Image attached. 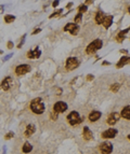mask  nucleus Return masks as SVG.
Wrapping results in <instances>:
<instances>
[{
    "instance_id": "nucleus-1",
    "label": "nucleus",
    "mask_w": 130,
    "mask_h": 154,
    "mask_svg": "<svg viewBox=\"0 0 130 154\" xmlns=\"http://www.w3.org/2000/svg\"><path fill=\"white\" fill-rule=\"evenodd\" d=\"M29 108H31L32 112H34L35 114H42L46 111V106L42 102V99L40 97L34 98L29 104Z\"/></svg>"
},
{
    "instance_id": "nucleus-2",
    "label": "nucleus",
    "mask_w": 130,
    "mask_h": 154,
    "mask_svg": "<svg viewBox=\"0 0 130 154\" xmlns=\"http://www.w3.org/2000/svg\"><path fill=\"white\" fill-rule=\"evenodd\" d=\"M102 47H103L102 40L101 39H96V40H93L91 43H89L88 44V47H86V53L88 54V55H93V54H96L100 48H102Z\"/></svg>"
},
{
    "instance_id": "nucleus-3",
    "label": "nucleus",
    "mask_w": 130,
    "mask_h": 154,
    "mask_svg": "<svg viewBox=\"0 0 130 154\" xmlns=\"http://www.w3.org/2000/svg\"><path fill=\"white\" fill-rule=\"evenodd\" d=\"M66 120L70 126H76L83 121V117H81L78 111H72L66 117Z\"/></svg>"
},
{
    "instance_id": "nucleus-4",
    "label": "nucleus",
    "mask_w": 130,
    "mask_h": 154,
    "mask_svg": "<svg viewBox=\"0 0 130 154\" xmlns=\"http://www.w3.org/2000/svg\"><path fill=\"white\" fill-rule=\"evenodd\" d=\"M80 65V61L77 57H68L65 61V68H66L68 71H72V70H75L76 68H78Z\"/></svg>"
},
{
    "instance_id": "nucleus-5",
    "label": "nucleus",
    "mask_w": 130,
    "mask_h": 154,
    "mask_svg": "<svg viewBox=\"0 0 130 154\" xmlns=\"http://www.w3.org/2000/svg\"><path fill=\"white\" fill-rule=\"evenodd\" d=\"M99 151L101 154H112L113 152V143L108 140H105L100 143Z\"/></svg>"
},
{
    "instance_id": "nucleus-6",
    "label": "nucleus",
    "mask_w": 130,
    "mask_h": 154,
    "mask_svg": "<svg viewBox=\"0 0 130 154\" xmlns=\"http://www.w3.org/2000/svg\"><path fill=\"white\" fill-rule=\"evenodd\" d=\"M79 29H80V27L78 26V24L73 22V23H67L66 25H65L63 30L65 32H69L72 36H76V35L79 32Z\"/></svg>"
},
{
    "instance_id": "nucleus-7",
    "label": "nucleus",
    "mask_w": 130,
    "mask_h": 154,
    "mask_svg": "<svg viewBox=\"0 0 130 154\" xmlns=\"http://www.w3.org/2000/svg\"><path fill=\"white\" fill-rule=\"evenodd\" d=\"M32 70V67L31 65L28 64H22V65H18V66H16L15 68V74L18 75V77H22V75L28 73V72H31Z\"/></svg>"
},
{
    "instance_id": "nucleus-8",
    "label": "nucleus",
    "mask_w": 130,
    "mask_h": 154,
    "mask_svg": "<svg viewBox=\"0 0 130 154\" xmlns=\"http://www.w3.org/2000/svg\"><path fill=\"white\" fill-rule=\"evenodd\" d=\"M118 134V130L116 128H108V129H105L104 131L101 134V138L104 139V140H108V139H113L117 136Z\"/></svg>"
},
{
    "instance_id": "nucleus-9",
    "label": "nucleus",
    "mask_w": 130,
    "mask_h": 154,
    "mask_svg": "<svg viewBox=\"0 0 130 154\" xmlns=\"http://www.w3.org/2000/svg\"><path fill=\"white\" fill-rule=\"evenodd\" d=\"M121 118L120 112H111L110 114L107 115L106 123L108 124V125L113 126V125H115V124L118 122L119 118Z\"/></svg>"
},
{
    "instance_id": "nucleus-10",
    "label": "nucleus",
    "mask_w": 130,
    "mask_h": 154,
    "mask_svg": "<svg viewBox=\"0 0 130 154\" xmlns=\"http://www.w3.org/2000/svg\"><path fill=\"white\" fill-rule=\"evenodd\" d=\"M67 109H68V106H67V104L65 101L60 100L53 105V111L56 113H64Z\"/></svg>"
},
{
    "instance_id": "nucleus-11",
    "label": "nucleus",
    "mask_w": 130,
    "mask_h": 154,
    "mask_svg": "<svg viewBox=\"0 0 130 154\" xmlns=\"http://www.w3.org/2000/svg\"><path fill=\"white\" fill-rule=\"evenodd\" d=\"M13 84V80L11 77H5L1 82V88L2 91H9L11 88V86Z\"/></svg>"
},
{
    "instance_id": "nucleus-12",
    "label": "nucleus",
    "mask_w": 130,
    "mask_h": 154,
    "mask_svg": "<svg viewBox=\"0 0 130 154\" xmlns=\"http://www.w3.org/2000/svg\"><path fill=\"white\" fill-rule=\"evenodd\" d=\"M101 117H102V112L98 111V110H93V111H91L90 113H89L88 118H89L90 122L94 123V122H97V121H99Z\"/></svg>"
},
{
    "instance_id": "nucleus-13",
    "label": "nucleus",
    "mask_w": 130,
    "mask_h": 154,
    "mask_svg": "<svg viewBox=\"0 0 130 154\" xmlns=\"http://www.w3.org/2000/svg\"><path fill=\"white\" fill-rule=\"evenodd\" d=\"M36 126H35V124H28V125L26 126V129L25 131H24V136L26 137V138H29V137H32V135L36 133Z\"/></svg>"
},
{
    "instance_id": "nucleus-14",
    "label": "nucleus",
    "mask_w": 130,
    "mask_h": 154,
    "mask_svg": "<svg viewBox=\"0 0 130 154\" xmlns=\"http://www.w3.org/2000/svg\"><path fill=\"white\" fill-rule=\"evenodd\" d=\"M82 137L86 141H89V140L93 139V133L91 131V129L88 127V126H83L82 128Z\"/></svg>"
},
{
    "instance_id": "nucleus-15",
    "label": "nucleus",
    "mask_w": 130,
    "mask_h": 154,
    "mask_svg": "<svg viewBox=\"0 0 130 154\" xmlns=\"http://www.w3.org/2000/svg\"><path fill=\"white\" fill-rule=\"evenodd\" d=\"M41 56V51L39 50V47H36L35 50H29L27 52V57L28 58H39Z\"/></svg>"
},
{
    "instance_id": "nucleus-16",
    "label": "nucleus",
    "mask_w": 130,
    "mask_h": 154,
    "mask_svg": "<svg viewBox=\"0 0 130 154\" xmlns=\"http://www.w3.org/2000/svg\"><path fill=\"white\" fill-rule=\"evenodd\" d=\"M105 17H106V14H105L103 11H98L94 20H96V23L98 24V25H102L103 22H104V20H105Z\"/></svg>"
},
{
    "instance_id": "nucleus-17",
    "label": "nucleus",
    "mask_w": 130,
    "mask_h": 154,
    "mask_svg": "<svg viewBox=\"0 0 130 154\" xmlns=\"http://www.w3.org/2000/svg\"><path fill=\"white\" fill-rule=\"evenodd\" d=\"M127 64H130V57L129 56H123L120 59H119V61L117 64H116V68H123L125 65Z\"/></svg>"
},
{
    "instance_id": "nucleus-18",
    "label": "nucleus",
    "mask_w": 130,
    "mask_h": 154,
    "mask_svg": "<svg viewBox=\"0 0 130 154\" xmlns=\"http://www.w3.org/2000/svg\"><path fill=\"white\" fill-rule=\"evenodd\" d=\"M130 30V29H124V30H120L118 32V35L116 36V41H117L118 43H121L125 40V38H126V35L128 34V31Z\"/></svg>"
},
{
    "instance_id": "nucleus-19",
    "label": "nucleus",
    "mask_w": 130,
    "mask_h": 154,
    "mask_svg": "<svg viewBox=\"0 0 130 154\" xmlns=\"http://www.w3.org/2000/svg\"><path fill=\"white\" fill-rule=\"evenodd\" d=\"M120 115L125 120H130V106L124 107L123 110L120 111Z\"/></svg>"
},
{
    "instance_id": "nucleus-20",
    "label": "nucleus",
    "mask_w": 130,
    "mask_h": 154,
    "mask_svg": "<svg viewBox=\"0 0 130 154\" xmlns=\"http://www.w3.org/2000/svg\"><path fill=\"white\" fill-rule=\"evenodd\" d=\"M113 20H114V17L112 15H106V17H105V20H104V22H103V24H102V25L104 26L105 29H108L111 26H112Z\"/></svg>"
},
{
    "instance_id": "nucleus-21",
    "label": "nucleus",
    "mask_w": 130,
    "mask_h": 154,
    "mask_svg": "<svg viewBox=\"0 0 130 154\" xmlns=\"http://www.w3.org/2000/svg\"><path fill=\"white\" fill-rule=\"evenodd\" d=\"M32 151V145L31 142H28V141H25L24 142V144H23V147H22V152L23 153H25V154H28V153H31Z\"/></svg>"
},
{
    "instance_id": "nucleus-22",
    "label": "nucleus",
    "mask_w": 130,
    "mask_h": 154,
    "mask_svg": "<svg viewBox=\"0 0 130 154\" xmlns=\"http://www.w3.org/2000/svg\"><path fill=\"white\" fill-rule=\"evenodd\" d=\"M3 20H4V23L11 24V23H13V22L15 21V16L12 15V14H7V15H4Z\"/></svg>"
},
{
    "instance_id": "nucleus-23",
    "label": "nucleus",
    "mask_w": 130,
    "mask_h": 154,
    "mask_svg": "<svg viewBox=\"0 0 130 154\" xmlns=\"http://www.w3.org/2000/svg\"><path fill=\"white\" fill-rule=\"evenodd\" d=\"M119 88H120V84L119 83H114V84L111 85L110 90L113 92V93H117V92L119 91Z\"/></svg>"
},
{
    "instance_id": "nucleus-24",
    "label": "nucleus",
    "mask_w": 130,
    "mask_h": 154,
    "mask_svg": "<svg viewBox=\"0 0 130 154\" xmlns=\"http://www.w3.org/2000/svg\"><path fill=\"white\" fill-rule=\"evenodd\" d=\"M77 10H78V12H80V13H82V14H83V13H86L87 11H88V5L85 4V3L80 4L79 7L77 8Z\"/></svg>"
},
{
    "instance_id": "nucleus-25",
    "label": "nucleus",
    "mask_w": 130,
    "mask_h": 154,
    "mask_svg": "<svg viewBox=\"0 0 130 154\" xmlns=\"http://www.w3.org/2000/svg\"><path fill=\"white\" fill-rule=\"evenodd\" d=\"M81 21H82V13L78 12L77 14L75 15V18H74V23H76V24H79Z\"/></svg>"
},
{
    "instance_id": "nucleus-26",
    "label": "nucleus",
    "mask_w": 130,
    "mask_h": 154,
    "mask_svg": "<svg viewBox=\"0 0 130 154\" xmlns=\"http://www.w3.org/2000/svg\"><path fill=\"white\" fill-rule=\"evenodd\" d=\"M62 11H63L62 9H59L58 11H54L52 14L49 16V18H53V17H55V16H60V15H61V13H62Z\"/></svg>"
},
{
    "instance_id": "nucleus-27",
    "label": "nucleus",
    "mask_w": 130,
    "mask_h": 154,
    "mask_svg": "<svg viewBox=\"0 0 130 154\" xmlns=\"http://www.w3.org/2000/svg\"><path fill=\"white\" fill-rule=\"evenodd\" d=\"M13 137H14V133H13V131H9V133H7L4 135L5 140H10L11 138H13Z\"/></svg>"
},
{
    "instance_id": "nucleus-28",
    "label": "nucleus",
    "mask_w": 130,
    "mask_h": 154,
    "mask_svg": "<svg viewBox=\"0 0 130 154\" xmlns=\"http://www.w3.org/2000/svg\"><path fill=\"white\" fill-rule=\"evenodd\" d=\"M13 47H14V43H13L12 41H8L7 42V47L9 48V50H12Z\"/></svg>"
},
{
    "instance_id": "nucleus-29",
    "label": "nucleus",
    "mask_w": 130,
    "mask_h": 154,
    "mask_svg": "<svg viewBox=\"0 0 130 154\" xmlns=\"http://www.w3.org/2000/svg\"><path fill=\"white\" fill-rule=\"evenodd\" d=\"M58 114H59V113H56V112H51V118H52V120L53 121H56V120H58Z\"/></svg>"
},
{
    "instance_id": "nucleus-30",
    "label": "nucleus",
    "mask_w": 130,
    "mask_h": 154,
    "mask_svg": "<svg viewBox=\"0 0 130 154\" xmlns=\"http://www.w3.org/2000/svg\"><path fill=\"white\" fill-rule=\"evenodd\" d=\"M25 38H26V35H24V36H23V39L21 40V43L17 45V47H18V48H21L22 47H23V44H24V41H25Z\"/></svg>"
},
{
    "instance_id": "nucleus-31",
    "label": "nucleus",
    "mask_w": 130,
    "mask_h": 154,
    "mask_svg": "<svg viewBox=\"0 0 130 154\" xmlns=\"http://www.w3.org/2000/svg\"><path fill=\"white\" fill-rule=\"evenodd\" d=\"M40 31H41V28H36V29H35V30H34V31H32V36H35V35L39 34V32H40Z\"/></svg>"
},
{
    "instance_id": "nucleus-32",
    "label": "nucleus",
    "mask_w": 130,
    "mask_h": 154,
    "mask_svg": "<svg viewBox=\"0 0 130 154\" xmlns=\"http://www.w3.org/2000/svg\"><path fill=\"white\" fill-rule=\"evenodd\" d=\"M93 79H94L93 74H87V81H92Z\"/></svg>"
},
{
    "instance_id": "nucleus-33",
    "label": "nucleus",
    "mask_w": 130,
    "mask_h": 154,
    "mask_svg": "<svg viewBox=\"0 0 130 154\" xmlns=\"http://www.w3.org/2000/svg\"><path fill=\"white\" fill-rule=\"evenodd\" d=\"M59 4H60V0H54L53 3H52V7H53V8H56Z\"/></svg>"
},
{
    "instance_id": "nucleus-34",
    "label": "nucleus",
    "mask_w": 130,
    "mask_h": 154,
    "mask_svg": "<svg viewBox=\"0 0 130 154\" xmlns=\"http://www.w3.org/2000/svg\"><path fill=\"white\" fill-rule=\"evenodd\" d=\"M119 52H120L121 54H126V55H127V54H128V50H127V48H121Z\"/></svg>"
},
{
    "instance_id": "nucleus-35",
    "label": "nucleus",
    "mask_w": 130,
    "mask_h": 154,
    "mask_svg": "<svg viewBox=\"0 0 130 154\" xmlns=\"http://www.w3.org/2000/svg\"><path fill=\"white\" fill-rule=\"evenodd\" d=\"M92 3H93V0H86V2H85V4H87V5L92 4Z\"/></svg>"
},
{
    "instance_id": "nucleus-36",
    "label": "nucleus",
    "mask_w": 130,
    "mask_h": 154,
    "mask_svg": "<svg viewBox=\"0 0 130 154\" xmlns=\"http://www.w3.org/2000/svg\"><path fill=\"white\" fill-rule=\"evenodd\" d=\"M102 65H103V66H110L111 63H110V61H103Z\"/></svg>"
},
{
    "instance_id": "nucleus-37",
    "label": "nucleus",
    "mask_w": 130,
    "mask_h": 154,
    "mask_svg": "<svg viewBox=\"0 0 130 154\" xmlns=\"http://www.w3.org/2000/svg\"><path fill=\"white\" fill-rule=\"evenodd\" d=\"M13 55V54H10V55H8V56H5V57L3 58V61H5V60H8V59H9L10 57H11V56H12Z\"/></svg>"
},
{
    "instance_id": "nucleus-38",
    "label": "nucleus",
    "mask_w": 130,
    "mask_h": 154,
    "mask_svg": "<svg viewBox=\"0 0 130 154\" xmlns=\"http://www.w3.org/2000/svg\"><path fill=\"white\" fill-rule=\"evenodd\" d=\"M72 7H73V3L72 2H69V3H67V5H66V9H70Z\"/></svg>"
},
{
    "instance_id": "nucleus-39",
    "label": "nucleus",
    "mask_w": 130,
    "mask_h": 154,
    "mask_svg": "<svg viewBox=\"0 0 130 154\" xmlns=\"http://www.w3.org/2000/svg\"><path fill=\"white\" fill-rule=\"evenodd\" d=\"M128 13L130 14V5H129V8H128Z\"/></svg>"
},
{
    "instance_id": "nucleus-40",
    "label": "nucleus",
    "mask_w": 130,
    "mask_h": 154,
    "mask_svg": "<svg viewBox=\"0 0 130 154\" xmlns=\"http://www.w3.org/2000/svg\"><path fill=\"white\" fill-rule=\"evenodd\" d=\"M127 138H128V139H129V140H130V134H129V135H128V136H127Z\"/></svg>"
}]
</instances>
